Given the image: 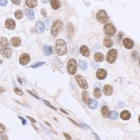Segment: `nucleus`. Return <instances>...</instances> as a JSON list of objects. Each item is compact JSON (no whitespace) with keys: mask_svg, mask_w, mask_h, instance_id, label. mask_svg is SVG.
<instances>
[{"mask_svg":"<svg viewBox=\"0 0 140 140\" xmlns=\"http://www.w3.org/2000/svg\"><path fill=\"white\" fill-rule=\"evenodd\" d=\"M0 47L1 48V54L3 57L5 58L11 57L12 54V50L7 38L4 37H0Z\"/></svg>","mask_w":140,"mask_h":140,"instance_id":"nucleus-1","label":"nucleus"},{"mask_svg":"<svg viewBox=\"0 0 140 140\" xmlns=\"http://www.w3.org/2000/svg\"><path fill=\"white\" fill-rule=\"evenodd\" d=\"M56 51L59 56L66 55L67 53V47L66 42L62 39H59L56 42Z\"/></svg>","mask_w":140,"mask_h":140,"instance_id":"nucleus-2","label":"nucleus"},{"mask_svg":"<svg viewBox=\"0 0 140 140\" xmlns=\"http://www.w3.org/2000/svg\"><path fill=\"white\" fill-rule=\"evenodd\" d=\"M64 24L60 19H56L52 23L51 27V33L54 37L57 36L64 28Z\"/></svg>","mask_w":140,"mask_h":140,"instance_id":"nucleus-3","label":"nucleus"},{"mask_svg":"<svg viewBox=\"0 0 140 140\" xmlns=\"http://www.w3.org/2000/svg\"><path fill=\"white\" fill-rule=\"evenodd\" d=\"M78 69L77 63L74 58H71L68 62L67 71L69 74L74 75L76 74Z\"/></svg>","mask_w":140,"mask_h":140,"instance_id":"nucleus-4","label":"nucleus"},{"mask_svg":"<svg viewBox=\"0 0 140 140\" xmlns=\"http://www.w3.org/2000/svg\"><path fill=\"white\" fill-rule=\"evenodd\" d=\"M103 30L106 36L108 38L114 36L116 32V29L111 23H107L104 25Z\"/></svg>","mask_w":140,"mask_h":140,"instance_id":"nucleus-5","label":"nucleus"},{"mask_svg":"<svg viewBox=\"0 0 140 140\" xmlns=\"http://www.w3.org/2000/svg\"><path fill=\"white\" fill-rule=\"evenodd\" d=\"M118 51L115 49H112L109 50L106 57V61L110 64L114 63L117 59Z\"/></svg>","mask_w":140,"mask_h":140,"instance_id":"nucleus-6","label":"nucleus"},{"mask_svg":"<svg viewBox=\"0 0 140 140\" xmlns=\"http://www.w3.org/2000/svg\"><path fill=\"white\" fill-rule=\"evenodd\" d=\"M97 21L102 24H105L109 21V18L107 13L104 10H100L96 15Z\"/></svg>","mask_w":140,"mask_h":140,"instance_id":"nucleus-7","label":"nucleus"},{"mask_svg":"<svg viewBox=\"0 0 140 140\" xmlns=\"http://www.w3.org/2000/svg\"><path fill=\"white\" fill-rule=\"evenodd\" d=\"M75 78L79 86L83 89H87L88 88V84L85 78L80 75H77Z\"/></svg>","mask_w":140,"mask_h":140,"instance_id":"nucleus-8","label":"nucleus"},{"mask_svg":"<svg viewBox=\"0 0 140 140\" xmlns=\"http://www.w3.org/2000/svg\"><path fill=\"white\" fill-rule=\"evenodd\" d=\"M30 57L29 54L23 53L19 57V62L22 65L25 66L30 62Z\"/></svg>","mask_w":140,"mask_h":140,"instance_id":"nucleus-9","label":"nucleus"},{"mask_svg":"<svg viewBox=\"0 0 140 140\" xmlns=\"http://www.w3.org/2000/svg\"><path fill=\"white\" fill-rule=\"evenodd\" d=\"M107 71L103 68L98 69L96 73V76L99 80H103L105 79L107 76Z\"/></svg>","mask_w":140,"mask_h":140,"instance_id":"nucleus-10","label":"nucleus"},{"mask_svg":"<svg viewBox=\"0 0 140 140\" xmlns=\"http://www.w3.org/2000/svg\"><path fill=\"white\" fill-rule=\"evenodd\" d=\"M104 93L106 96H110L113 94V89L111 85L106 84L104 85L103 88Z\"/></svg>","mask_w":140,"mask_h":140,"instance_id":"nucleus-11","label":"nucleus"},{"mask_svg":"<svg viewBox=\"0 0 140 140\" xmlns=\"http://www.w3.org/2000/svg\"><path fill=\"white\" fill-rule=\"evenodd\" d=\"M123 44L125 48L131 50L134 46V43L132 40L128 38H125L123 41Z\"/></svg>","mask_w":140,"mask_h":140,"instance_id":"nucleus-12","label":"nucleus"},{"mask_svg":"<svg viewBox=\"0 0 140 140\" xmlns=\"http://www.w3.org/2000/svg\"><path fill=\"white\" fill-rule=\"evenodd\" d=\"M5 26L8 30H14L16 27L15 21L11 18L7 19L5 22Z\"/></svg>","mask_w":140,"mask_h":140,"instance_id":"nucleus-13","label":"nucleus"},{"mask_svg":"<svg viewBox=\"0 0 140 140\" xmlns=\"http://www.w3.org/2000/svg\"><path fill=\"white\" fill-rule=\"evenodd\" d=\"M80 52L81 55L85 57H88L90 55V50L86 45H82L80 48Z\"/></svg>","mask_w":140,"mask_h":140,"instance_id":"nucleus-14","label":"nucleus"},{"mask_svg":"<svg viewBox=\"0 0 140 140\" xmlns=\"http://www.w3.org/2000/svg\"><path fill=\"white\" fill-rule=\"evenodd\" d=\"M35 28L36 31L39 33H43L45 30V26L42 21H38L35 24Z\"/></svg>","mask_w":140,"mask_h":140,"instance_id":"nucleus-15","label":"nucleus"},{"mask_svg":"<svg viewBox=\"0 0 140 140\" xmlns=\"http://www.w3.org/2000/svg\"><path fill=\"white\" fill-rule=\"evenodd\" d=\"M120 117L124 120H128L131 118V114L129 111L124 110L120 112Z\"/></svg>","mask_w":140,"mask_h":140,"instance_id":"nucleus-16","label":"nucleus"},{"mask_svg":"<svg viewBox=\"0 0 140 140\" xmlns=\"http://www.w3.org/2000/svg\"><path fill=\"white\" fill-rule=\"evenodd\" d=\"M103 44L104 46L108 48H110L113 45V40L108 37H106L104 38Z\"/></svg>","mask_w":140,"mask_h":140,"instance_id":"nucleus-17","label":"nucleus"},{"mask_svg":"<svg viewBox=\"0 0 140 140\" xmlns=\"http://www.w3.org/2000/svg\"><path fill=\"white\" fill-rule=\"evenodd\" d=\"M94 59L97 62H101L104 61V56L100 52H96L94 54Z\"/></svg>","mask_w":140,"mask_h":140,"instance_id":"nucleus-18","label":"nucleus"},{"mask_svg":"<svg viewBox=\"0 0 140 140\" xmlns=\"http://www.w3.org/2000/svg\"><path fill=\"white\" fill-rule=\"evenodd\" d=\"M11 42L13 46L19 47L21 45V40L18 37H14L11 39Z\"/></svg>","mask_w":140,"mask_h":140,"instance_id":"nucleus-19","label":"nucleus"},{"mask_svg":"<svg viewBox=\"0 0 140 140\" xmlns=\"http://www.w3.org/2000/svg\"><path fill=\"white\" fill-rule=\"evenodd\" d=\"M50 4L52 9L54 10H57L61 6L60 0H50Z\"/></svg>","mask_w":140,"mask_h":140,"instance_id":"nucleus-20","label":"nucleus"},{"mask_svg":"<svg viewBox=\"0 0 140 140\" xmlns=\"http://www.w3.org/2000/svg\"><path fill=\"white\" fill-rule=\"evenodd\" d=\"M25 14L28 19L33 20L35 19V14L33 11L30 9H26L25 10Z\"/></svg>","mask_w":140,"mask_h":140,"instance_id":"nucleus-21","label":"nucleus"},{"mask_svg":"<svg viewBox=\"0 0 140 140\" xmlns=\"http://www.w3.org/2000/svg\"><path fill=\"white\" fill-rule=\"evenodd\" d=\"M74 33V28L72 23H69L67 25V34L69 37H72Z\"/></svg>","mask_w":140,"mask_h":140,"instance_id":"nucleus-22","label":"nucleus"},{"mask_svg":"<svg viewBox=\"0 0 140 140\" xmlns=\"http://www.w3.org/2000/svg\"><path fill=\"white\" fill-rule=\"evenodd\" d=\"M88 104L89 108L92 109H96L98 107L97 102L96 100L93 99L91 98L89 99Z\"/></svg>","mask_w":140,"mask_h":140,"instance_id":"nucleus-23","label":"nucleus"},{"mask_svg":"<svg viewBox=\"0 0 140 140\" xmlns=\"http://www.w3.org/2000/svg\"><path fill=\"white\" fill-rule=\"evenodd\" d=\"M26 5L30 8H33L36 7L38 5L37 0H26Z\"/></svg>","mask_w":140,"mask_h":140,"instance_id":"nucleus-24","label":"nucleus"},{"mask_svg":"<svg viewBox=\"0 0 140 140\" xmlns=\"http://www.w3.org/2000/svg\"><path fill=\"white\" fill-rule=\"evenodd\" d=\"M81 95H82V99L83 102L85 104H88V102L89 99V95L88 92L87 91H84L82 92Z\"/></svg>","mask_w":140,"mask_h":140,"instance_id":"nucleus-25","label":"nucleus"},{"mask_svg":"<svg viewBox=\"0 0 140 140\" xmlns=\"http://www.w3.org/2000/svg\"><path fill=\"white\" fill-rule=\"evenodd\" d=\"M78 67L82 70L85 71L88 69V64L85 61L80 60L78 61Z\"/></svg>","mask_w":140,"mask_h":140,"instance_id":"nucleus-26","label":"nucleus"},{"mask_svg":"<svg viewBox=\"0 0 140 140\" xmlns=\"http://www.w3.org/2000/svg\"><path fill=\"white\" fill-rule=\"evenodd\" d=\"M93 96L95 98L99 99L102 97V93L100 88L97 87L94 89L93 92Z\"/></svg>","mask_w":140,"mask_h":140,"instance_id":"nucleus-27","label":"nucleus"},{"mask_svg":"<svg viewBox=\"0 0 140 140\" xmlns=\"http://www.w3.org/2000/svg\"><path fill=\"white\" fill-rule=\"evenodd\" d=\"M108 117L111 120H115L117 119L119 117V114L116 111H111L110 112H109Z\"/></svg>","mask_w":140,"mask_h":140,"instance_id":"nucleus-28","label":"nucleus"},{"mask_svg":"<svg viewBox=\"0 0 140 140\" xmlns=\"http://www.w3.org/2000/svg\"><path fill=\"white\" fill-rule=\"evenodd\" d=\"M101 113L104 117L107 118L109 117V111L107 106H103L101 108Z\"/></svg>","mask_w":140,"mask_h":140,"instance_id":"nucleus-29","label":"nucleus"},{"mask_svg":"<svg viewBox=\"0 0 140 140\" xmlns=\"http://www.w3.org/2000/svg\"><path fill=\"white\" fill-rule=\"evenodd\" d=\"M44 54L46 55L50 56L52 53V47L48 45H45L43 47Z\"/></svg>","mask_w":140,"mask_h":140,"instance_id":"nucleus-30","label":"nucleus"},{"mask_svg":"<svg viewBox=\"0 0 140 140\" xmlns=\"http://www.w3.org/2000/svg\"><path fill=\"white\" fill-rule=\"evenodd\" d=\"M23 14L21 10H17L15 12V16L17 19H21L23 17Z\"/></svg>","mask_w":140,"mask_h":140,"instance_id":"nucleus-31","label":"nucleus"},{"mask_svg":"<svg viewBox=\"0 0 140 140\" xmlns=\"http://www.w3.org/2000/svg\"><path fill=\"white\" fill-rule=\"evenodd\" d=\"M14 91L15 93H16L17 95H19V96H22L23 95V91H22L20 88H19L18 87H14Z\"/></svg>","mask_w":140,"mask_h":140,"instance_id":"nucleus-32","label":"nucleus"},{"mask_svg":"<svg viewBox=\"0 0 140 140\" xmlns=\"http://www.w3.org/2000/svg\"><path fill=\"white\" fill-rule=\"evenodd\" d=\"M42 100L44 101V102L45 103V104L47 106H48V107H50V108H51V109H53L54 110H57V108H56L55 107H53V106L51 105V104H50V102L48 101H47V100H44V99H42Z\"/></svg>","mask_w":140,"mask_h":140,"instance_id":"nucleus-33","label":"nucleus"},{"mask_svg":"<svg viewBox=\"0 0 140 140\" xmlns=\"http://www.w3.org/2000/svg\"><path fill=\"white\" fill-rule=\"evenodd\" d=\"M46 62H37V63L35 64V65H32L31 66V67L33 68H37L39 66H42V65H43L44 64H45Z\"/></svg>","mask_w":140,"mask_h":140,"instance_id":"nucleus-34","label":"nucleus"},{"mask_svg":"<svg viewBox=\"0 0 140 140\" xmlns=\"http://www.w3.org/2000/svg\"><path fill=\"white\" fill-rule=\"evenodd\" d=\"M131 55H132V57L133 59H134L135 61L138 60V54L136 51H133Z\"/></svg>","mask_w":140,"mask_h":140,"instance_id":"nucleus-35","label":"nucleus"},{"mask_svg":"<svg viewBox=\"0 0 140 140\" xmlns=\"http://www.w3.org/2000/svg\"><path fill=\"white\" fill-rule=\"evenodd\" d=\"M39 124H40V125L41 126L42 128H43V129L44 130V131H45L46 133L47 134V135H50V132L48 131V130L47 129V128L45 127V126L43 124H42L41 123H39Z\"/></svg>","mask_w":140,"mask_h":140,"instance_id":"nucleus-36","label":"nucleus"},{"mask_svg":"<svg viewBox=\"0 0 140 140\" xmlns=\"http://www.w3.org/2000/svg\"><path fill=\"white\" fill-rule=\"evenodd\" d=\"M27 91L28 93H30V94L32 96H33V97H35V98L37 99H38V100H40V98H39V97L37 95H36V94H35V93H33L32 92H31V91H30V90H27Z\"/></svg>","mask_w":140,"mask_h":140,"instance_id":"nucleus-37","label":"nucleus"},{"mask_svg":"<svg viewBox=\"0 0 140 140\" xmlns=\"http://www.w3.org/2000/svg\"><path fill=\"white\" fill-rule=\"evenodd\" d=\"M7 3V0H0V5L5 6Z\"/></svg>","mask_w":140,"mask_h":140,"instance_id":"nucleus-38","label":"nucleus"},{"mask_svg":"<svg viewBox=\"0 0 140 140\" xmlns=\"http://www.w3.org/2000/svg\"><path fill=\"white\" fill-rule=\"evenodd\" d=\"M41 14L42 16L46 17L47 16V11L45 9H42L41 11Z\"/></svg>","mask_w":140,"mask_h":140,"instance_id":"nucleus-39","label":"nucleus"},{"mask_svg":"<svg viewBox=\"0 0 140 140\" xmlns=\"http://www.w3.org/2000/svg\"><path fill=\"white\" fill-rule=\"evenodd\" d=\"M68 119H69L70 121H71V122H72V123H74V124H76V125H77V126H78V127H80V128H83V127H82V126H81V125H80V124H78V123H76V122L75 121H74V120H73V119H71L70 118H69V117L68 118Z\"/></svg>","mask_w":140,"mask_h":140,"instance_id":"nucleus-40","label":"nucleus"},{"mask_svg":"<svg viewBox=\"0 0 140 140\" xmlns=\"http://www.w3.org/2000/svg\"><path fill=\"white\" fill-rule=\"evenodd\" d=\"M123 34L122 32H119L118 35V40L119 42H120L121 41L122 38H123Z\"/></svg>","mask_w":140,"mask_h":140,"instance_id":"nucleus-41","label":"nucleus"},{"mask_svg":"<svg viewBox=\"0 0 140 140\" xmlns=\"http://www.w3.org/2000/svg\"><path fill=\"white\" fill-rule=\"evenodd\" d=\"M5 130V128L4 125L0 124V135H1L4 133Z\"/></svg>","mask_w":140,"mask_h":140,"instance_id":"nucleus-42","label":"nucleus"},{"mask_svg":"<svg viewBox=\"0 0 140 140\" xmlns=\"http://www.w3.org/2000/svg\"><path fill=\"white\" fill-rule=\"evenodd\" d=\"M118 105H119V107H121V108H123L125 106L124 102H123V101H119L118 103Z\"/></svg>","mask_w":140,"mask_h":140,"instance_id":"nucleus-43","label":"nucleus"},{"mask_svg":"<svg viewBox=\"0 0 140 140\" xmlns=\"http://www.w3.org/2000/svg\"><path fill=\"white\" fill-rule=\"evenodd\" d=\"M18 117L19 118V119H21V120H22V124L23 125H26V124L27 121H26V119H24V118H23V117H22L21 116H18Z\"/></svg>","mask_w":140,"mask_h":140,"instance_id":"nucleus-44","label":"nucleus"},{"mask_svg":"<svg viewBox=\"0 0 140 140\" xmlns=\"http://www.w3.org/2000/svg\"><path fill=\"white\" fill-rule=\"evenodd\" d=\"M14 4L16 5H19L20 4V0H11Z\"/></svg>","mask_w":140,"mask_h":140,"instance_id":"nucleus-45","label":"nucleus"},{"mask_svg":"<svg viewBox=\"0 0 140 140\" xmlns=\"http://www.w3.org/2000/svg\"><path fill=\"white\" fill-rule=\"evenodd\" d=\"M92 67L94 68V69H96L97 68H98L99 66L98 64L96 63L95 62H92Z\"/></svg>","mask_w":140,"mask_h":140,"instance_id":"nucleus-46","label":"nucleus"},{"mask_svg":"<svg viewBox=\"0 0 140 140\" xmlns=\"http://www.w3.org/2000/svg\"><path fill=\"white\" fill-rule=\"evenodd\" d=\"M63 135H64V137H65L67 139H68V140H72V139L71 137L69 135L65 133V132H63Z\"/></svg>","mask_w":140,"mask_h":140,"instance_id":"nucleus-47","label":"nucleus"},{"mask_svg":"<svg viewBox=\"0 0 140 140\" xmlns=\"http://www.w3.org/2000/svg\"><path fill=\"white\" fill-rule=\"evenodd\" d=\"M26 117L30 119V121H31V122H32V123H36V120H35V119H34L32 118L31 117H30V116H26Z\"/></svg>","mask_w":140,"mask_h":140,"instance_id":"nucleus-48","label":"nucleus"},{"mask_svg":"<svg viewBox=\"0 0 140 140\" xmlns=\"http://www.w3.org/2000/svg\"><path fill=\"white\" fill-rule=\"evenodd\" d=\"M5 92V89L4 88V87H0V93H3Z\"/></svg>","mask_w":140,"mask_h":140,"instance_id":"nucleus-49","label":"nucleus"},{"mask_svg":"<svg viewBox=\"0 0 140 140\" xmlns=\"http://www.w3.org/2000/svg\"><path fill=\"white\" fill-rule=\"evenodd\" d=\"M60 110L62 112L64 113V114H66V115H69L68 113L66 111V110H64L63 109H62V108H60Z\"/></svg>","mask_w":140,"mask_h":140,"instance_id":"nucleus-50","label":"nucleus"},{"mask_svg":"<svg viewBox=\"0 0 140 140\" xmlns=\"http://www.w3.org/2000/svg\"><path fill=\"white\" fill-rule=\"evenodd\" d=\"M50 131L51 132H52V133H53L54 134H55L56 135H58V133H57V131H56L55 130L53 129H50Z\"/></svg>","mask_w":140,"mask_h":140,"instance_id":"nucleus-51","label":"nucleus"},{"mask_svg":"<svg viewBox=\"0 0 140 140\" xmlns=\"http://www.w3.org/2000/svg\"><path fill=\"white\" fill-rule=\"evenodd\" d=\"M93 134L95 136L97 140H100V138H99V137L97 135V134H96V133H94V132H93Z\"/></svg>","mask_w":140,"mask_h":140,"instance_id":"nucleus-52","label":"nucleus"},{"mask_svg":"<svg viewBox=\"0 0 140 140\" xmlns=\"http://www.w3.org/2000/svg\"><path fill=\"white\" fill-rule=\"evenodd\" d=\"M50 0H42V1L43 3L44 4H46L47 2H48Z\"/></svg>","mask_w":140,"mask_h":140,"instance_id":"nucleus-53","label":"nucleus"},{"mask_svg":"<svg viewBox=\"0 0 140 140\" xmlns=\"http://www.w3.org/2000/svg\"><path fill=\"white\" fill-rule=\"evenodd\" d=\"M45 124H47V125H48L49 126H50V127L52 128V125H51L49 123H48V122H47L46 121H45Z\"/></svg>","mask_w":140,"mask_h":140,"instance_id":"nucleus-54","label":"nucleus"},{"mask_svg":"<svg viewBox=\"0 0 140 140\" xmlns=\"http://www.w3.org/2000/svg\"><path fill=\"white\" fill-rule=\"evenodd\" d=\"M18 81H19V83H20V84H22V79H21V78H18Z\"/></svg>","mask_w":140,"mask_h":140,"instance_id":"nucleus-55","label":"nucleus"},{"mask_svg":"<svg viewBox=\"0 0 140 140\" xmlns=\"http://www.w3.org/2000/svg\"><path fill=\"white\" fill-rule=\"evenodd\" d=\"M32 124V126H33V127H34V128H35V129L37 131H38V130H39V129H38V128H37L36 127V126H35V125H34V124Z\"/></svg>","mask_w":140,"mask_h":140,"instance_id":"nucleus-56","label":"nucleus"},{"mask_svg":"<svg viewBox=\"0 0 140 140\" xmlns=\"http://www.w3.org/2000/svg\"><path fill=\"white\" fill-rule=\"evenodd\" d=\"M138 122H139V123H140V116H139V117H138Z\"/></svg>","mask_w":140,"mask_h":140,"instance_id":"nucleus-57","label":"nucleus"},{"mask_svg":"<svg viewBox=\"0 0 140 140\" xmlns=\"http://www.w3.org/2000/svg\"><path fill=\"white\" fill-rule=\"evenodd\" d=\"M0 52H1V50H0Z\"/></svg>","mask_w":140,"mask_h":140,"instance_id":"nucleus-58","label":"nucleus"}]
</instances>
